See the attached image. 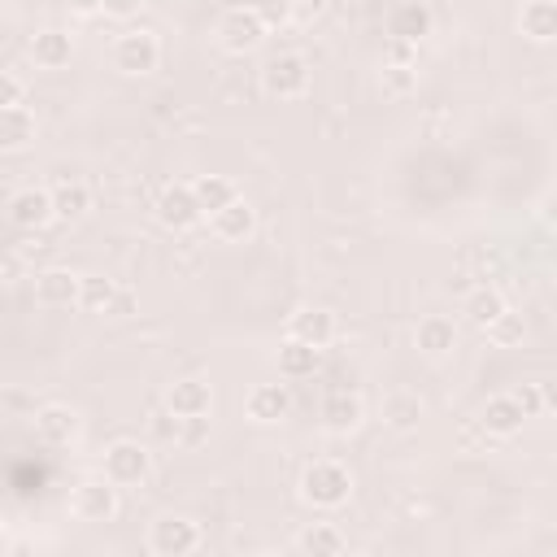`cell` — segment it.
I'll list each match as a JSON object with an SVG mask.
<instances>
[{
    "label": "cell",
    "instance_id": "obj_8",
    "mask_svg": "<svg viewBox=\"0 0 557 557\" xmlns=\"http://www.w3.org/2000/svg\"><path fill=\"white\" fill-rule=\"evenodd\" d=\"M200 218H205V209H200L191 183H170V187L157 196V222H161L165 231H191Z\"/></svg>",
    "mask_w": 557,
    "mask_h": 557
},
{
    "label": "cell",
    "instance_id": "obj_40",
    "mask_svg": "<svg viewBox=\"0 0 557 557\" xmlns=\"http://www.w3.org/2000/svg\"><path fill=\"white\" fill-rule=\"evenodd\" d=\"M131 309H135V296H131V292H122V287H117V300H113V309H109V313H113V318H126V313H131Z\"/></svg>",
    "mask_w": 557,
    "mask_h": 557
},
{
    "label": "cell",
    "instance_id": "obj_20",
    "mask_svg": "<svg viewBox=\"0 0 557 557\" xmlns=\"http://www.w3.org/2000/svg\"><path fill=\"white\" fill-rule=\"evenodd\" d=\"M296 553H305V557H339V553H348V535L335 522H309L296 535Z\"/></svg>",
    "mask_w": 557,
    "mask_h": 557
},
{
    "label": "cell",
    "instance_id": "obj_35",
    "mask_svg": "<svg viewBox=\"0 0 557 557\" xmlns=\"http://www.w3.org/2000/svg\"><path fill=\"white\" fill-rule=\"evenodd\" d=\"M513 400L522 405V413H527V418L544 413V396H540V383H522V387H513Z\"/></svg>",
    "mask_w": 557,
    "mask_h": 557
},
{
    "label": "cell",
    "instance_id": "obj_36",
    "mask_svg": "<svg viewBox=\"0 0 557 557\" xmlns=\"http://www.w3.org/2000/svg\"><path fill=\"white\" fill-rule=\"evenodd\" d=\"M540 218H544V226H548V231H557V187L540 200Z\"/></svg>",
    "mask_w": 557,
    "mask_h": 557
},
{
    "label": "cell",
    "instance_id": "obj_24",
    "mask_svg": "<svg viewBox=\"0 0 557 557\" xmlns=\"http://www.w3.org/2000/svg\"><path fill=\"white\" fill-rule=\"evenodd\" d=\"M379 413H383V422H387L392 431H413V426H418V418H422V400H418V392L396 387V392H387V396H383Z\"/></svg>",
    "mask_w": 557,
    "mask_h": 557
},
{
    "label": "cell",
    "instance_id": "obj_30",
    "mask_svg": "<svg viewBox=\"0 0 557 557\" xmlns=\"http://www.w3.org/2000/svg\"><path fill=\"white\" fill-rule=\"evenodd\" d=\"M379 91L392 100H405L418 91V65H400V61H383L379 70Z\"/></svg>",
    "mask_w": 557,
    "mask_h": 557
},
{
    "label": "cell",
    "instance_id": "obj_26",
    "mask_svg": "<svg viewBox=\"0 0 557 557\" xmlns=\"http://www.w3.org/2000/svg\"><path fill=\"white\" fill-rule=\"evenodd\" d=\"M30 139H35V113H30L26 104L4 109V117H0V144H4L9 152H17V148H26Z\"/></svg>",
    "mask_w": 557,
    "mask_h": 557
},
{
    "label": "cell",
    "instance_id": "obj_15",
    "mask_svg": "<svg viewBox=\"0 0 557 557\" xmlns=\"http://www.w3.org/2000/svg\"><path fill=\"white\" fill-rule=\"evenodd\" d=\"M165 409H174L178 418H200L213 409V387L205 379H174L165 392Z\"/></svg>",
    "mask_w": 557,
    "mask_h": 557
},
{
    "label": "cell",
    "instance_id": "obj_37",
    "mask_svg": "<svg viewBox=\"0 0 557 557\" xmlns=\"http://www.w3.org/2000/svg\"><path fill=\"white\" fill-rule=\"evenodd\" d=\"M0 274H4V283H17V274H22V257H17V252H4Z\"/></svg>",
    "mask_w": 557,
    "mask_h": 557
},
{
    "label": "cell",
    "instance_id": "obj_22",
    "mask_svg": "<svg viewBox=\"0 0 557 557\" xmlns=\"http://www.w3.org/2000/svg\"><path fill=\"white\" fill-rule=\"evenodd\" d=\"M413 344H418V352H426V357H444V352H453V344H457V326H453V318H444V313H426V318L418 322V331H413Z\"/></svg>",
    "mask_w": 557,
    "mask_h": 557
},
{
    "label": "cell",
    "instance_id": "obj_1",
    "mask_svg": "<svg viewBox=\"0 0 557 557\" xmlns=\"http://www.w3.org/2000/svg\"><path fill=\"white\" fill-rule=\"evenodd\" d=\"M352 496V470L335 457H318L300 470V500L313 509H339Z\"/></svg>",
    "mask_w": 557,
    "mask_h": 557
},
{
    "label": "cell",
    "instance_id": "obj_41",
    "mask_svg": "<svg viewBox=\"0 0 557 557\" xmlns=\"http://www.w3.org/2000/svg\"><path fill=\"white\" fill-rule=\"evenodd\" d=\"M540 396H544V409L557 413V379H544V383H540Z\"/></svg>",
    "mask_w": 557,
    "mask_h": 557
},
{
    "label": "cell",
    "instance_id": "obj_7",
    "mask_svg": "<svg viewBox=\"0 0 557 557\" xmlns=\"http://www.w3.org/2000/svg\"><path fill=\"white\" fill-rule=\"evenodd\" d=\"M265 22L257 17V9L248 4H235V9H226L222 17H218V44L226 48V52H235V57H244V52H252L261 39H265Z\"/></svg>",
    "mask_w": 557,
    "mask_h": 557
},
{
    "label": "cell",
    "instance_id": "obj_32",
    "mask_svg": "<svg viewBox=\"0 0 557 557\" xmlns=\"http://www.w3.org/2000/svg\"><path fill=\"white\" fill-rule=\"evenodd\" d=\"M252 9H257V17H261L270 30L287 26V22L296 17V0H252Z\"/></svg>",
    "mask_w": 557,
    "mask_h": 557
},
{
    "label": "cell",
    "instance_id": "obj_38",
    "mask_svg": "<svg viewBox=\"0 0 557 557\" xmlns=\"http://www.w3.org/2000/svg\"><path fill=\"white\" fill-rule=\"evenodd\" d=\"M322 9H326V0H296V17H305V22L322 17Z\"/></svg>",
    "mask_w": 557,
    "mask_h": 557
},
{
    "label": "cell",
    "instance_id": "obj_17",
    "mask_svg": "<svg viewBox=\"0 0 557 557\" xmlns=\"http://www.w3.org/2000/svg\"><path fill=\"white\" fill-rule=\"evenodd\" d=\"M35 435L52 448H65L78 435V413L70 405H44V409H35Z\"/></svg>",
    "mask_w": 557,
    "mask_h": 557
},
{
    "label": "cell",
    "instance_id": "obj_12",
    "mask_svg": "<svg viewBox=\"0 0 557 557\" xmlns=\"http://www.w3.org/2000/svg\"><path fill=\"white\" fill-rule=\"evenodd\" d=\"M244 413H248L252 422H261V426L283 422V418L292 413V392H287V383H257V387L248 392V400H244Z\"/></svg>",
    "mask_w": 557,
    "mask_h": 557
},
{
    "label": "cell",
    "instance_id": "obj_13",
    "mask_svg": "<svg viewBox=\"0 0 557 557\" xmlns=\"http://www.w3.org/2000/svg\"><path fill=\"white\" fill-rule=\"evenodd\" d=\"M70 57H74V39H70V30H61V26H44V30L30 35V61H35L39 70H65Z\"/></svg>",
    "mask_w": 557,
    "mask_h": 557
},
{
    "label": "cell",
    "instance_id": "obj_31",
    "mask_svg": "<svg viewBox=\"0 0 557 557\" xmlns=\"http://www.w3.org/2000/svg\"><path fill=\"white\" fill-rule=\"evenodd\" d=\"M487 331V339L496 344V348H513V344H522V313H513V309H505L492 326H483Z\"/></svg>",
    "mask_w": 557,
    "mask_h": 557
},
{
    "label": "cell",
    "instance_id": "obj_4",
    "mask_svg": "<svg viewBox=\"0 0 557 557\" xmlns=\"http://www.w3.org/2000/svg\"><path fill=\"white\" fill-rule=\"evenodd\" d=\"M261 87L274 100H296L309 91V61L300 52H278L261 65Z\"/></svg>",
    "mask_w": 557,
    "mask_h": 557
},
{
    "label": "cell",
    "instance_id": "obj_21",
    "mask_svg": "<svg viewBox=\"0 0 557 557\" xmlns=\"http://www.w3.org/2000/svg\"><path fill=\"white\" fill-rule=\"evenodd\" d=\"M518 30L531 44H553L557 39V0H527L518 13Z\"/></svg>",
    "mask_w": 557,
    "mask_h": 557
},
{
    "label": "cell",
    "instance_id": "obj_27",
    "mask_svg": "<svg viewBox=\"0 0 557 557\" xmlns=\"http://www.w3.org/2000/svg\"><path fill=\"white\" fill-rule=\"evenodd\" d=\"M461 309H466V318H470L474 326H492V322L509 309V300L500 296V287H474V292L466 296V305H461Z\"/></svg>",
    "mask_w": 557,
    "mask_h": 557
},
{
    "label": "cell",
    "instance_id": "obj_10",
    "mask_svg": "<svg viewBox=\"0 0 557 557\" xmlns=\"http://www.w3.org/2000/svg\"><path fill=\"white\" fill-rule=\"evenodd\" d=\"M78 292H83V274L65 270V265H48L35 274V300L44 309H70V305H78Z\"/></svg>",
    "mask_w": 557,
    "mask_h": 557
},
{
    "label": "cell",
    "instance_id": "obj_16",
    "mask_svg": "<svg viewBox=\"0 0 557 557\" xmlns=\"http://www.w3.org/2000/svg\"><path fill=\"white\" fill-rule=\"evenodd\" d=\"M479 422H483V431H487V435L509 440V435H518V431H522L527 413H522V405L513 400V392H500V396H487V405H483Z\"/></svg>",
    "mask_w": 557,
    "mask_h": 557
},
{
    "label": "cell",
    "instance_id": "obj_2",
    "mask_svg": "<svg viewBox=\"0 0 557 557\" xmlns=\"http://www.w3.org/2000/svg\"><path fill=\"white\" fill-rule=\"evenodd\" d=\"M109 57H113V70H122L131 78H144V74H152L161 65V39L152 30H144V26H135V30L113 39Z\"/></svg>",
    "mask_w": 557,
    "mask_h": 557
},
{
    "label": "cell",
    "instance_id": "obj_42",
    "mask_svg": "<svg viewBox=\"0 0 557 557\" xmlns=\"http://www.w3.org/2000/svg\"><path fill=\"white\" fill-rule=\"evenodd\" d=\"M70 9H74V13H100L104 0H70Z\"/></svg>",
    "mask_w": 557,
    "mask_h": 557
},
{
    "label": "cell",
    "instance_id": "obj_19",
    "mask_svg": "<svg viewBox=\"0 0 557 557\" xmlns=\"http://www.w3.org/2000/svg\"><path fill=\"white\" fill-rule=\"evenodd\" d=\"M287 335H296V339H305V344H313V348H326V344L339 335V322H335V313H331V309H318V305H309V309L292 313V326H287Z\"/></svg>",
    "mask_w": 557,
    "mask_h": 557
},
{
    "label": "cell",
    "instance_id": "obj_5",
    "mask_svg": "<svg viewBox=\"0 0 557 557\" xmlns=\"http://www.w3.org/2000/svg\"><path fill=\"white\" fill-rule=\"evenodd\" d=\"M104 474L117 483V487H139L148 474H152V453L139 444V440H113L104 448Z\"/></svg>",
    "mask_w": 557,
    "mask_h": 557
},
{
    "label": "cell",
    "instance_id": "obj_34",
    "mask_svg": "<svg viewBox=\"0 0 557 557\" xmlns=\"http://www.w3.org/2000/svg\"><path fill=\"white\" fill-rule=\"evenodd\" d=\"M205 435H209V413H200V418H183V426H178V444L196 448V444H205Z\"/></svg>",
    "mask_w": 557,
    "mask_h": 557
},
{
    "label": "cell",
    "instance_id": "obj_14",
    "mask_svg": "<svg viewBox=\"0 0 557 557\" xmlns=\"http://www.w3.org/2000/svg\"><path fill=\"white\" fill-rule=\"evenodd\" d=\"M252 226H257V209L244 200V196H235L226 209H218V213H209V231L222 239V244H235V239H248L252 235Z\"/></svg>",
    "mask_w": 557,
    "mask_h": 557
},
{
    "label": "cell",
    "instance_id": "obj_39",
    "mask_svg": "<svg viewBox=\"0 0 557 557\" xmlns=\"http://www.w3.org/2000/svg\"><path fill=\"white\" fill-rule=\"evenodd\" d=\"M139 9V0H104V13L109 17H131Z\"/></svg>",
    "mask_w": 557,
    "mask_h": 557
},
{
    "label": "cell",
    "instance_id": "obj_25",
    "mask_svg": "<svg viewBox=\"0 0 557 557\" xmlns=\"http://www.w3.org/2000/svg\"><path fill=\"white\" fill-rule=\"evenodd\" d=\"M52 209H57L61 222H78V218L91 209V187H87L83 178H61V183L52 187Z\"/></svg>",
    "mask_w": 557,
    "mask_h": 557
},
{
    "label": "cell",
    "instance_id": "obj_6",
    "mask_svg": "<svg viewBox=\"0 0 557 557\" xmlns=\"http://www.w3.org/2000/svg\"><path fill=\"white\" fill-rule=\"evenodd\" d=\"M148 548L157 557H187L200 548V527L183 513H161L152 527H148Z\"/></svg>",
    "mask_w": 557,
    "mask_h": 557
},
{
    "label": "cell",
    "instance_id": "obj_9",
    "mask_svg": "<svg viewBox=\"0 0 557 557\" xmlns=\"http://www.w3.org/2000/svg\"><path fill=\"white\" fill-rule=\"evenodd\" d=\"M52 218H57L52 191H44V187H17V191L9 196V222H13L17 231H44Z\"/></svg>",
    "mask_w": 557,
    "mask_h": 557
},
{
    "label": "cell",
    "instance_id": "obj_33",
    "mask_svg": "<svg viewBox=\"0 0 557 557\" xmlns=\"http://www.w3.org/2000/svg\"><path fill=\"white\" fill-rule=\"evenodd\" d=\"M0 104L13 109V104H26V78L17 70H4L0 74Z\"/></svg>",
    "mask_w": 557,
    "mask_h": 557
},
{
    "label": "cell",
    "instance_id": "obj_3",
    "mask_svg": "<svg viewBox=\"0 0 557 557\" xmlns=\"http://www.w3.org/2000/svg\"><path fill=\"white\" fill-rule=\"evenodd\" d=\"M117 483L109 479V474H100V479H83V483H74V492H70V513L78 518V522H113L117 518Z\"/></svg>",
    "mask_w": 557,
    "mask_h": 557
},
{
    "label": "cell",
    "instance_id": "obj_11",
    "mask_svg": "<svg viewBox=\"0 0 557 557\" xmlns=\"http://www.w3.org/2000/svg\"><path fill=\"white\" fill-rule=\"evenodd\" d=\"M361 418H366V405H361V396H357L352 387H335V392H326V400H322V426H326L331 435H348V431H357Z\"/></svg>",
    "mask_w": 557,
    "mask_h": 557
},
{
    "label": "cell",
    "instance_id": "obj_18",
    "mask_svg": "<svg viewBox=\"0 0 557 557\" xmlns=\"http://www.w3.org/2000/svg\"><path fill=\"white\" fill-rule=\"evenodd\" d=\"M426 30H431V9H426V0H400V4H392V13H387V35H392V39L418 44Z\"/></svg>",
    "mask_w": 557,
    "mask_h": 557
},
{
    "label": "cell",
    "instance_id": "obj_23",
    "mask_svg": "<svg viewBox=\"0 0 557 557\" xmlns=\"http://www.w3.org/2000/svg\"><path fill=\"white\" fill-rule=\"evenodd\" d=\"M318 352H322V348H313V344L287 335V339L278 344V352H274L278 374H283V379H309V374L318 370Z\"/></svg>",
    "mask_w": 557,
    "mask_h": 557
},
{
    "label": "cell",
    "instance_id": "obj_43",
    "mask_svg": "<svg viewBox=\"0 0 557 557\" xmlns=\"http://www.w3.org/2000/svg\"><path fill=\"white\" fill-rule=\"evenodd\" d=\"M548 309H553V322H557V292L548 296Z\"/></svg>",
    "mask_w": 557,
    "mask_h": 557
},
{
    "label": "cell",
    "instance_id": "obj_28",
    "mask_svg": "<svg viewBox=\"0 0 557 557\" xmlns=\"http://www.w3.org/2000/svg\"><path fill=\"white\" fill-rule=\"evenodd\" d=\"M191 187H196V200H200L205 213H218V209H226L239 196L235 183L222 178V174H200V178H191Z\"/></svg>",
    "mask_w": 557,
    "mask_h": 557
},
{
    "label": "cell",
    "instance_id": "obj_29",
    "mask_svg": "<svg viewBox=\"0 0 557 557\" xmlns=\"http://www.w3.org/2000/svg\"><path fill=\"white\" fill-rule=\"evenodd\" d=\"M117 300V283L109 274H83V292H78V309L87 313H109Z\"/></svg>",
    "mask_w": 557,
    "mask_h": 557
}]
</instances>
